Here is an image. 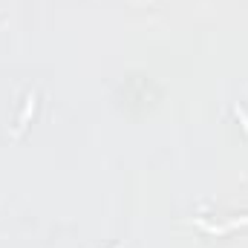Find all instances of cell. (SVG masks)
<instances>
[{"instance_id": "obj_1", "label": "cell", "mask_w": 248, "mask_h": 248, "mask_svg": "<svg viewBox=\"0 0 248 248\" xmlns=\"http://www.w3.org/2000/svg\"><path fill=\"white\" fill-rule=\"evenodd\" d=\"M32 113H35V93L26 98V107H23V113H20V122H17V130H15V133H20V130L26 127V122H29V116H32Z\"/></svg>"}, {"instance_id": "obj_2", "label": "cell", "mask_w": 248, "mask_h": 248, "mask_svg": "<svg viewBox=\"0 0 248 248\" xmlns=\"http://www.w3.org/2000/svg\"><path fill=\"white\" fill-rule=\"evenodd\" d=\"M240 225H248V219H234V222H228V225H205L211 234H225V231H231V228H240Z\"/></svg>"}]
</instances>
